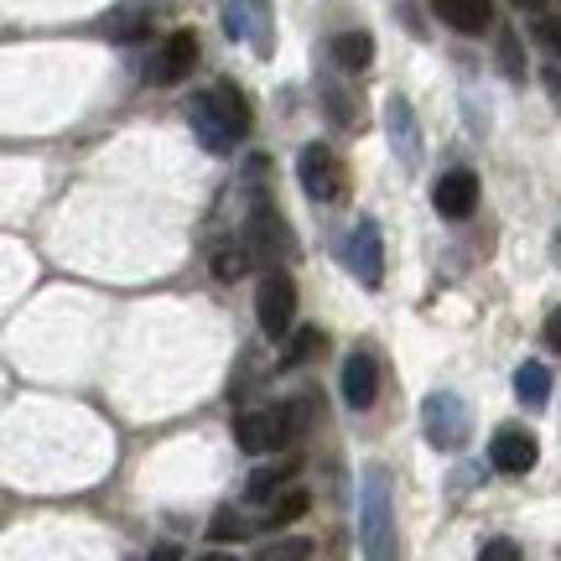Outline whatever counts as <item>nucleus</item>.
<instances>
[{"label":"nucleus","instance_id":"f257e3e1","mask_svg":"<svg viewBox=\"0 0 561 561\" xmlns=\"http://www.w3.org/2000/svg\"><path fill=\"white\" fill-rule=\"evenodd\" d=\"M187 121H193V136L208 157H229L244 136H250V100H244L234 83H214L203 89L198 100L187 104Z\"/></svg>","mask_w":561,"mask_h":561},{"label":"nucleus","instance_id":"f03ea898","mask_svg":"<svg viewBox=\"0 0 561 561\" xmlns=\"http://www.w3.org/2000/svg\"><path fill=\"white\" fill-rule=\"evenodd\" d=\"M359 546H364V561H401L390 468H380V462L364 468V483H359Z\"/></svg>","mask_w":561,"mask_h":561},{"label":"nucleus","instance_id":"7ed1b4c3","mask_svg":"<svg viewBox=\"0 0 561 561\" xmlns=\"http://www.w3.org/2000/svg\"><path fill=\"white\" fill-rule=\"evenodd\" d=\"M421 432H426V442L437 453H462L468 437H473V416H468V405L453 390H432L421 401Z\"/></svg>","mask_w":561,"mask_h":561},{"label":"nucleus","instance_id":"20e7f679","mask_svg":"<svg viewBox=\"0 0 561 561\" xmlns=\"http://www.w3.org/2000/svg\"><path fill=\"white\" fill-rule=\"evenodd\" d=\"M255 318H261L265 339H291L297 333V280L286 276L280 265H271L255 286Z\"/></svg>","mask_w":561,"mask_h":561},{"label":"nucleus","instance_id":"39448f33","mask_svg":"<svg viewBox=\"0 0 561 561\" xmlns=\"http://www.w3.org/2000/svg\"><path fill=\"white\" fill-rule=\"evenodd\" d=\"M297 182L301 193L312 203H322V208H339L343 198H348V172H343V161L328 151V146H301L297 151Z\"/></svg>","mask_w":561,"mask_h":561},{"label":"nucleus","instance_id":"423d86ee","mask_svg":"<svg viewBox=\"0 0 561 561\" xmlns=\"http://www.w3.org/2000/svg\"><path fill=\"white\" fill-rule=\"evenodd\" d=\"M297 405H265V411H244L240 421H234V442H240L250 458H261V453H276V447H286L291 442V432H297Z\"/></svg>","mask_w":561,"mask_h":561},{"label":"nucleus","instance_id":"0eeeda50","mask_svg":"<svg viewBox=\"0 0 561 561\" xmlns=\"http://www.w3.org/2000/svg\"><path fill=\"white\" fill-rule=\"evenodd\" d=\"M193 62H198V37L193 32H167V37L151 47V58H146V83H157V89H172L193 73Z\"/></svg>","mask_w":561,"mask_h":561},{"label":"nucleus","instance_id":"6e6552de","mask_svg":"<svg viewBox=\"0 0 561 561\" xmlns=\"http://www.w3.org/2000/svg\"><path fill=\"white\" fill-rule=\"evenodd\" d=\"M348 271L359 276L364 291H380L385 286V240L375 219L354 224V234H348Z\"/></svg>","mask_w":561,"mask_h":561},{"label":"nucleus","instance_id":"1a4fd4ad","mask_svg":"<svg viewBox=\"0 0 561 561\" xmlns=\"http://www.w3.org/2000/svg\"><path fill=\"white\" fill-rule=\"evenodd\" d=\"M489 462H494L500 473H510V479H520V473H530V468L541 462V442L530 437L525 426H500L494 442H489Z\"/></svg>","mask_w":561,"mask_h":561},{"label":"nucleus","instance_id":"9d476101","mask_svg":"<svg viewBox=\"0 0 561 561\" xmlns=\"http://www.w3.org/2000/svg\"><path fill=\"white\" fill-rule=\"evenodd\" d=\"M343 405L348 411H369V405L380 401V359L369 354V348H354L348 359H343Z\"/></svg>","mask_w":561,"mask_h":561},{"label":"nucleus","instance_id":"9b49d317","mask_svg":"<svg viewBox=\"0 0 561 561\" xmlns=\"http://www.w3.org/2000/svg\"><path fill=\"white\" fill-rule=\"evenodd\" d=\"M432 203H437L442 219H468V214H473V203H479V178H473L468 167L442 172L437 187H432Z\"/></svg>","mask_w":561,"mask_h":561},{"label":"nucleus","instance_id":"f8f14e48","mask_svg":"<svg viewBox=\"0 0 561 561\" xmlns=\"http://www.w3.org/2000/svg\"><path fill=\"white\" fill-rule=\"evenodd\" d=\"M432 11H437V21H447L453 32H462V37H483V32L494 26V5H489V0H432Z\"/></svg>","mask_w":561,"mask_h":561},{"label":"nucleus","instance_id":"ddd939ff","mask_svg":"<svg viewBox=\"0 0 561 561\" xmlns=\"http://www.w3.org/2000/svg\"><path fill=\"white\" fill-rule=\"evenodd\" d=\"M390 140H396V151H401L405 167H416L421 161V136H416V121H411V104L396 94L390 100Z\"/></svg>","mask_w":561,"mask_h":561},{"label":"nucleus","instance_id":"4468645a","mask_svg":"<svg viewBox=\"0 0 561 561\" xmlns=\"http://www.w3.org/2000/svg\"><path fill=\"white\" fill-rule=\"evenodd\" d=\"M328 53H333V62H339L343 73H359V68L375 62V37L369 32H339Z\"/></svg>","mask_w":561,"mask_h":561},{"label":"nucleus","instance_id":"2eb2a0df","mask_svg":"<svg viewBox=\"0 0 561 561\" xmlns=\"http://www.w3.org/2000/svg\"><path fill=\"white\" fill-rule=\"evenodd\" d=\"M515 396H520V405L541 411V405L551 401V369L536 364V359H525L520 369H515Z\"/></svg>","mask_w":561,"mask_h":561},{"label":"nucleus","instance_id":"dca6fc26","mask_svg":"<svg viewBox=\"0 0 561 561\" xmlns=\"http://www.w3.org/2000/svg\"><path fill=\"white\" fill-rule=\"evenodd\" d=\"M291 479H297V462H271V468H255L250 483H244V500H255V504L276 500V489L280 483H291Z\"/></svg>","mask_w":561,"mask_h":561},{"label":"nucleus","instance_id":"f3484780","mask_svg":"<svg viewBox=\"0 0 561 561\" xmlns=\"http://www.w3.org/2000/svg\"><path fill=\"white\" fill-rule=\"evenodd\" d=\"M255 234H261V250L265 255H291V234H286V224L280 214H271V203H255Z\"/></svg>","mask_w":561,"mask_h":561},{"label":"nucleus","instance_id":"a211bd4d","mask_svg":"<svg viewBox=\"0 0 561 561\" xmlns=\"http://www.w3.org/2000/svg\"><path fill=\"white\" fill-rule=\"evenodd\" d=\"M307 510H312V494H307V489H286V494H280V500L271 504V515H265V525H271V530H280V525L301 520Z\"/></svg>","mask_w":561,"mask_h":561},{"label":"nucleus","instance_id":"6ab92c4d","mask_svg":"<svg viewBox=\"0 0 561 561\" xmlns=\"http://www.w3.org/2000/svg\"><path fill=\"white\" fill-rule=\"evenodd\" d=\"M318 348H322V333H318V328H297V333L286 339V354H280V364H286V369H297V364H307L312 354H318Z\"/></svg>","mask_w":561,"mask_h":561},{"label":"nucleus","instance_id":"aec40b11","mask_svg":"<svg viewBox=\"0 0 561 561\" xmlns=\"http://www.w3.org/2000/svg\"><path fill=\"white\" fill-rule=\"evenodd\" d=\"M244 271H250V250H244V244H224V250H214V276L219 280L234 286Z\"/></svg>","mask_w":561,"mask_h":561},{"label":"nucleus","instance_id":"412c9836","mask_svg":"<svg viewBox=\"0 0 561 561\" xmlns=\"http://www.w3.org/2000/svg\"><path fill=\"white\" fill-rule=\"evenodd\" d=\"M261 561H312V541L307 536H280V541L261 546Z\"/></svg>","mask_w":561,"mask_h":561},{"label":"nucleus","instance_id":"4be33fe9","mask_svg":"<svg viewBox=\"0 0 561 561\" xmlns=\"http://www.w3.org/2000/svg\"><path fill=\"white\" fill-rule=\"evenodd\" d=\"M208 536L214 541H240V536H250V525H244V515L234 504H224L219 515H214V525H208Z\"/></svg>","mask_w":561,"mask_h":561},{"label":"nucleus","instance_id":"5701e85b","mask_svg":"<svg viewBox=\"0 0 561 561\" xmlns=\"http://www.w3.org/2000/svg\"><path fill=\"white\" fill-rule=\"evenodd\" d=\"M250 5V42L255 53H271V0H244Z\"/></svg>","mask_w":561,"mask_h":561},{"label":"nucleus","instance_id":"b1692460","mask_svg":"<svg viewBox=\"0 0 561 561\" xmlns=\"http://www.w3.org/2000/svg\"><path fill=\"white\" fill-rule=\"evenodd\" d=\"M500 62H504V79H525V53H520V37L515 32H500Z\"/></svg>","mask_w":561,"mask_h":561},{"label":"nucleus","instance_id":"393cba45","mask_svg":"<svg viewBox=\"0 0 561 561\" xmlns=\"http://www.w3.org/2000/svg\"><path fill=\"white\" fill-rule=\"evenodd\" d=\"M479 561H525V551L510 536H489V541L479 546Z\"/></svg>","mask_w":561,"mask_h":561},{"label":"nucleus","instance_id":"a878e982","mask_svg":"<svg viewBox=\"0 0 561 561\" xmlns=\"http://www.w3.org/2000/svg\"><path fill=\"white\" fill-rule=\"evenodd\" d=\"M536 32H541V42L561 58V16H541V26H536Z\"/></svg>","mask_w":561,"mask_h":561},{"label":"nucleus","instance_id":"bb28decb","mask_svg":"<svg viewBox=\"0 0 561 561\" xmlns=\"http://www.w3.org/2000/svg\"><path fill=\"white\" fill-rule=\"evenodd\" d=\"M541 83H546V100L557 104V115H561V68H541Z\"/></svg>","mask_w":561,"mask_h":561},{"label":"nucleus","instance_id":"cd10ccee","mask_svg":"<svg viewBox=\"0 0 561 561\" xmlns=\"http://www.w3.org/2000/svg\"><path fill=\"white\" fill-rule=\"evenodd\" d=\"M146 561H182V546L178 541H161V546H151V557Z\"/></svg>","mask_w":561,"mask_h":561},{"label":"nucleus","instance_id":"c85d7f7f","mask_svg":"<svg viewBox=\"0 0 561 561\" xmlns=\"http://www.w3.org/2000/svg\"><path fill=\"white\" fill-rule=\"evenodd\" d=\"M546 343H551V348H561V307L546 318Z\"/></svg>","mask_w":561,"mask_h":561},{"label":"nucleus","instance_id":"c756f323","mask_svg":"<svg viewBox=\"0 0 561 561\" xmlns=\"http://www.w3.org/2000/svg\"><path fill=\"white\" fill-rule=\"evenodd\" d=\"M510 5H520V11H541L546 0H510Z\"/></svg>","mask_w":561,"mask_h":561},{"label":"nucleus","instance_id":"7c9ffc66","mask_svg":"<svg viewBox=\"0 0 561 561\" xmlns=\"http://www.w3.org/2000/svg\"><path fill=\"white\" fill-rule=\"evenodd\" d=\"M198 561H234V557H224V551H208V557H198Z\"/></svg>","mask_w":561,"mask_h":561}]
</instances>
